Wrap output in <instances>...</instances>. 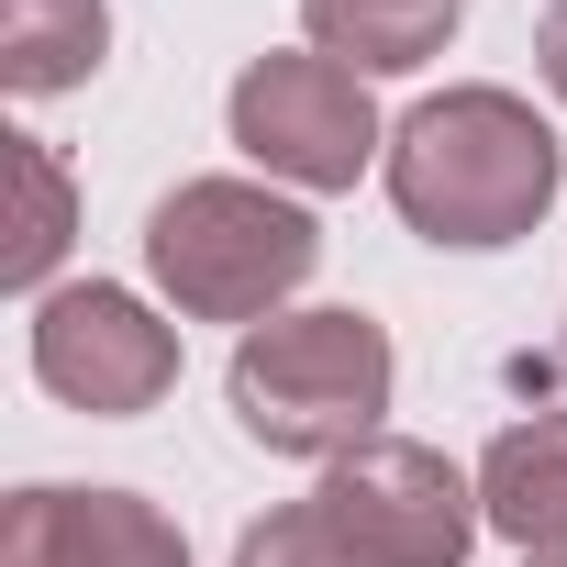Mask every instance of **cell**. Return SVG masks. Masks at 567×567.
<instances>
[{"label": "cell", "mask_w": 567, "mask_h": 567, "mask_svg": "<svg viewBox=\"0 0 567 567\" xmlns=\"http://www.w3.org/2000/svg\"><path fill=\"white\" fill-rule=\"evenodd\" d=\"M567 156L556 134L534 123L523 90H434L390 123V212L423 234V245H456V256H489V245H523L556 200Z\"/></svg>", "instance_id": "obj_1"}, {"label": "cell", "mask_w": 567, "mask_h": 567, "mask_svg": "<svg viewBox=\"0 0 567 567\" xmlns=\"http://www.w3.org/2000/svg\"><path fill=\"white\" fill-rule=\"evenodd\" d=\"M323 267V223L267 178H178L145 212V278L189 323H278L290 290Z\"/></svg>", "instance_id": "obj_2"}, {"label": "cell", "mask_w": 567, "mask_h": 567, "mask_svg": "<svg viewBox=\"0 0 567 567\" xmlns=\"http://www.w3.org/2000/svg\"><path fill=\"white\" fill-rule=\"evenodd\" d=\"M390 334L368 323V312H278V323H256L245 346H234V368H223V401H234V423L267 445V456H312V467H334V456H357L368 434H379V412H390Z\"/></svg>", "instance_id": "obj_3"}, {"label": "cell", "mask_w": 567, "mask_h": 567, "mask_svg": "<svg viewBox=\"0 0 567 567\" xmlns=\"http://www.w3.org/2000/svg\"><path fill=\"white\" fill-rule=\"evenodd\" d=\"M312 512L334 523V545L357 567H467V545L489 523L478 478L445 445H412V434H368L357 456H334Z\"/></svg>", "instance_id": "obj_4"}, {"label": "cell", "mask_w": 567, "mask_h": 567, "mask_svg": "<svg viewBox=\"0 0 567 567\" xmlns=\"http://www.w3.org/2000/svg\"><path fill=\"white\" fill-rule=\"evenodd\" d=\"M223 123L278 189H357L368 167H390V123H379L368 79L334 56H256L234 79Z\"/></svg>", "instance_id": "obj_5"}, {"label": "cell", "mask_w": 567, "mask_h": 567, "mask_svg": "<svg viewBox=\"0 0 567 567\" xmlns=\"http://www.w3.org/2000/svg\"><path fill=\"white\" fill-rule=\"evenodd\" d=\"M34 379L68 412H90V423H134V412H156L178 390V334L134 290L79 278V290H45L34 301Z\"/></svg>", "instance_id": "obj_6"}, {"label": "cell", "mask_w": 567, "mask_h": 567, "mask_svg": "<svg viewBox=\"0 0 567 567\" xmlns=\"http://www.w3.org/2000/svg\"><path fill=\"white\" fill-rule=\"evenodd\" d=\"M0 567H189V534L145 489H12Z\"/></svg>", "instance_id": "obj_7"}, {"label": "cell", "mask_w": 567, "mask_h": 567, "mask_svg": "<svg viewBox=\"0 0 567 567\" xmlns=\"http://www.w3.org/2000/svg\"><path fill=\"white\" fill-rule=\"evenodd\" d=\"M478 512H489V534H512L523 556H567V412H534V423L489 434V456H478Z\"/></svg>", "instance_id": "obj_8"}, {"label": "cell", "mask_w": 567, "mask_h": 567, "mask_svg": "<svg viewBox=\"0 0 567 567\" xmlns=\"http://www.w3.org/2000/svg\"><path fill=\"white\" fill-rule=\"evenodd\" d=\"M467 23V0H301L312 56L357 68V79H412L423 56H445Z\"/></svg>", "instance_id": "obj_9"}, {"label": "cell", "mask_w": 567, "mask_h": 567, "mask_svg": "<svg viewBox=\"0 0 567 567\" xmlns=\"http://www.w3.org/2000/svg\"><path fill=\"white\" fill-rule=\"evenodd\" d=\"M112 56V0H0V79L23 101L79 90Z\"/></svg>", "instance_id": "obj_10"}, {"label": "cell", "mask_w": 567, "mask_h": 567, "mask_svg": "<svg viewBox=\"0 0 567 567\" xmlns=\"http://www.w3.org/2000/svg\"><path fill=\"white\" fill-rule=\"evenodd\" d=\"M12 189H23V223H12L0 278H12V290H45L56 256H68V234H79V189H68V167H56L34 134H12Z\"/></svg>", "instance_id": "obj_11"}, {"label": "cell", "mask_w": 567, "mask_h": 567, "mask_svg": "<svg viewBox=\"0 0 567 567\" xmlns=\"http://www.w3.org/2000/svg\"><path fill=\"white\" fill-rule=\"evenodd\" d=\"M234 567H357V556L334 545V523L312 501H290V512H267V523L234 534Z\"/></svg>", "instance_id": "obj_12"}, {"label": "cell", "mask_w": 567, "mask_h": 567, "mask_svg": "<svg viewBox=\"0 0 567 567\" xmlns=\"http://www.w3.org/2000/svg\"><path fill=\"white\" fill-rule=\"evenodd\" d=\"M534 68H545V90L567 101V0H545V23H534Z\"/></svg>", "instance_id": "obj_13"}, {"label": "cell", "mask_w": 567, "mask_h": 567, "mask_svg": "<svg viewBox=\"0 0 567 567\" xmlns=\"http://www.w3.org/2000/svg\"><path fill=\"white\" fill-rule=\"evenodd\" d=\"M523 567H567V556H523Z\"/></svg>", "instance_id": "obj_14"}, {"label": "cell", "mask_w": 567, "mask_h": 567, "mask_svg": "<svg viewBox=\"0 0 567 567\" xmlns=\"http://www.w3.org/2000/svg\"><path fill=\"white\" fill-rule=\"evenodd\" d=\"M556 379H567V334H556Z\"/></svg>", "instance_id": "obj_15"}]
</instances>
